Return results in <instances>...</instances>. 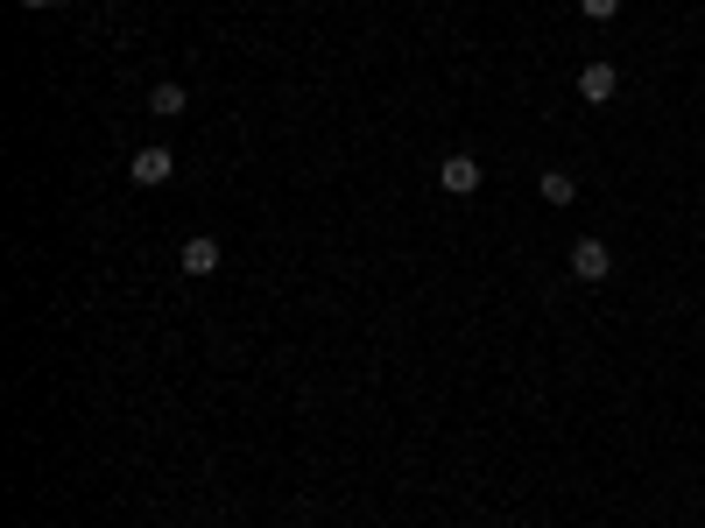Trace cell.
<instances>
[{
    "label": "cell",
    "instance_id": "cell-1",
    "mask_svg": "<svg viewBox=\"0 0 705 528\" xmlns=\"http://www.w3.org/2000/svg\"><path fill=\"white\" fill-rule=\"evenodd\" d=\"M127 176H134V184H142V191H156V184H170V176H177V148H162V142H148V148H134V156H127Z\"/></svg>",
    "mask_w": 705,
    "mask_h": 528
},
{
    "label": "cell",
    "instance_id": "cell-2",
    "mask_svg": "<svg viewBox=\"0 0 705 528\" xmlns=\"http://www.w3.org/2000/svg\"><path fill=\"white\" fill-rule=\"evenodd\" d=\"M479 176L487 170H479V156H466V148H459V156H438V191L445 198H473Z\"/></svg>",
    "mask_w": 705,
    "mask_h": 528
},
{
    "label": "cell",
    "instance_id": "cell-3",
    "mask_svg": "<svg viewBox=\"0 0 705 528\" xmlns=\"http://www.w3.org/2000/svg\"><path fill=\"white\" fill-rule=\"evenodd\" d=\"M572 275H579V282H607V275H613L607 240H593V233H586V240H572Z\"/></svg>",
    "mask_w": 705,
    "mask_h": 528
},
{
    "label": "cell",
    "instance_id": "cell-4",
    "mask_svg": "<svg viewBox=\"0 0 705 528\" xmlns=\"http://www.w3.org/2000/svg\"><path fill=\"white\" fill-rule=\"evenodd\" d=\"M613 93H621V71H613V64H586V71H579V99H586V106H607Z\"/></svg>",
    "mask_w": 705,
    "mask_h": 528
},
{
    "label": "cell",
    "instance_id": "cell-5",
    "mask_svg": "<svg viewBox=\"0 0 705 528\" xmlns=\"http://www.w3.org/2000/svg\"><path fill=\"white\" fill-rule=\"evenodd\" d=\"M177 268H184V275H212V268H219V240L212 233H191L184 254H177Z\"/></svg>",
    "mask_w": 705,
    "mask_h": 528
},
{
    "label": "cell",
    "instance_id": "cell-6",
    "mask_svg": "<svg viewBox=\"0 0 705 528\" xmlns=\"http://www.w3.org/2000/svg\"><path fill=\"white\" fill-rule=\"evenodd\" d=\"M536 198H544L550 211H564V205L579 198V176L572 170H544V176H536Z\"/></svg>",
    "mask_w": 705,
    "mask_h": 528
},
{
    "label": "cell",
    "instance_id": "cell-7",
    "mask_svg": "<svg viewBox=\"0 0 705 528\" xmlns=\"http://www.w3.org/2000/svg\"><path fill=\"white\" fill-rule=\"evenodd\" d=\"M184 106H191L184 85H170V78H162V85H148V113H156V120H177Z\"/></svg>",
    "mask_w": 705,
    "mask_h": 528
},
{
    "label": "cell",
    "instance_id": "cell-8",
    "mask_svg": "<svg viewBox=\"0 0 705 528\" xmlns=\"http://www.w3.org/2000/svg\"><path fill=\"white\" fill-rule=\"evenodd\" d=\"M579 14H586V22H613V14H621V0H579Z\"/></svg>",
    "mask_w": 705,
    "mask_h": 528
},
{
    "label": "cell",
    "instance_id": "cell-9",
    "mask_svg": "<svg viewBox=\"0 0 705 528\" xmlns=\"http://www.w3.org/2000/svg\"><path fill=\"white\" fill-rule=\"evenodd\" d=\"M22 8H64V0H22Z\"/></svg>",
    "mask_w": 705,
    "mask_h": 528
}]
</instances>
